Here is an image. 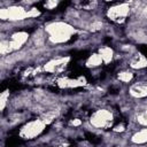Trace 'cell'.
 I'll return each mask as SVG.
<instances>
[{"label": "cell", "instance_id": "obj_10", "mask_svg": "<svg viewBox=\"0 0 147 147\" xmlns=\"http://www.w3.org/2000/svg\"><path fill=\"white\" fill-rule=\"evenodd\" d=\"M57 83L60 87H78V86L85 85V79L84 78H77V79L63 78V79H60Z\"/></svg>", "mask_w": 147, "mask_h": 147}, {"label": "cell", "instance_id": "obj_11", "mask_svg": "<svg viewBox=\"0 0 147 147\" xmlns=\"http://www.w3.org/2000/svg\"><path fill=\"white\" fill-rule=\"evenodd\" d=\"M131 141L136 145H144L147 142V127H144L132 134Z\"/></svg>", "mask_w": 147, "mask_h": 147}, {"label": "cell", "instance_id": "obj_3", "mask_svg": "<svg viewBox=\"0 0 147 147\" xmlns=\"http://www.w3.org/2000/svg\"><path fill=\"white\" fill-rule=\"evenodd\" d=\"M46 125L47 124L42 121V118L30 121L25 125L22 126V129L20 131V136L23 139H33V138L38 137L45 130Z\"/></svg>", "mask_w": 147, "mask_h": 147}, {"label": "cell", "instance_id": "obj_12", "mask_svg": "<svg viewBox=\"0 0 147 147\" xmlns=\"http://www.w3.org/2000/svg\"><path fill=\"white\" fill-rule=\"evenodd\" d=\"M99 55L101 56L103 63H109L111 60H113V56H114V51L108 47V46H103L99 49Z\"/></svg>", "mask_w": 147, "mask_h": 147}, {"label": "cell", "instance_id": "obj_14", "mask_svg": "<svg viewBox=\"0 0 147 147\" xmlns=\"http://www.w3.org/2000/svg\"><path fill=\"white\" fill-rule=\"evenodd\" d=\"M118 79L123 83H130L133 78V72L132 71H129V70H124V71H121L118 72Z\"/></svg>", "mask_w": 147, "mask_h": 147}, {"label": "cell", "instance_id": "obj_18", "mask_svg": "<svg viewBox=\"0 0 147 147\" xmlns=\"http://www.w3.org/2000/svg\"><path fill=\"white\" fill-rule=\"evenodd\" d=\"M101 26H102V23H101V22H99V21H95V22H93V23L91 24V29H92L93 31L101 29Z\"/></svg>", "mask_w": 147, "mask_h": 147}, {"label": "cell", "instance_id": "obj_20", "mask_svg": "<svg viewBox=\"0 0 147 147\" xmlns=\"http://www.w3.org/2000/svg\"><path fill=\"white\" fill-rule=\"evenodd\" d=\"M114 131L115 132H123L124 131V126L123 125H117V126L114 127Z\"/></svg>", "mask_w": 147, "mask_h": 147}, {"label": "cell", "instance_id": "obj_5", "mask_svg": "<svg viewBox=\"0 0 147 147\" xmlns=\"http://www.w3.org/2000/svg\"><path fill=\"white\" fill-rule=\"evenodd\" d=\"M130 10H131V8L127 3H118V5H115V6H113L108 9L107 16L113 22L122 23L129 16Z\"/></svg>", "mask_w": 147, "mask_h": 147}, {"label": "cell", "instance_id": "obj_15", "mask_svg": "<svg viewBox=\"0 0 147 147\" xmlns=\"http://www.w3.org/2000/svg\"><path fill=\"white\" fill-rule=\"evenodd\" d=\"M137 122H138L140 125L147 127V109L144 110L142 113H140V114L137 116Z\"/></svg>", "mask_w": 147, "mask_h": 147}, {"label": "cell", "instance_id": "obj_4", "mask_svg": "<svg viewBox=\"0 0 147 147\" xmlns=\"http://www.w3.org/2000/svg\"><path fill=\"white\" fill-rule=\"evenodd\" d=\"M113 121L114 116L111 111L107 109H99L94 111L90 118V123L96 129H107L113 124Z\"/></svg>", "mask_w": 147, "mask_h": 147}, {"label": "cell", "instance_id": "obj_17", "mask_svg": "<svg viewBox=\"0 0 147 147\" xmlns=\"http://www.w3.org/2000/svg\"><path fill=\"white\" fill-rule=\"evenodd\" d=\"M57 5H59V1H46L44 6H45L47 9H54Z\"/></svg>", "mask_w": 147, "mask_h": 147}, {"label": "cell", "instance_id": "obj_9", "mask_svg": "<svg viewBox=\"0 0 147 147\" xmlns=\"http://www.w3.org/2000/svg\"><path fill=\"white\" fill-rule=\"evenodd\" d=\"M130 67L132 69H144L147 67V57L141 54L138 53L136 55H133L130 60Z\"/></svg>", "mask_w": 147, "mask_h": 147}, {"label": "cell", "instance_id": "obj_6", "mask_svg": "<svg viewBox=\"0 0 147 147\" xmlns=\"http://www.w3.org/2000/svg\"><path fill=\"white\" fill-rule=\"evenodd\" d=\"M29 37L30 36H29V33L26 31H17V32L13 33L10 36V39H8L10 52L17 51L21 47H23L25 45V42L29 40Z\"/></svg>", "mask_w": 147, "mask_h": 147}, {"label": "cell", "instance_id": "obj_1", "mask_svg": "<svg viewBox=\"0 0 147 147\" xmlns=\"http://www.w3.org/2000/svg\"><path fill=\"white\" fill-rule=\"evenodd\" d=\"M45 32L47 33L51 42L64 44L76 34V29L69 23L57 21V22H51L46 24Z\"/></svg>", "mask_w": 147, "mask_h": 147}, {"label": "cell", "instance_id": "obj_13", "mask_svg": "<svg viewBox=\"0 0 147 147\" xmlns=\"http://www.w3.org/2000/svg\"><path fill=\"white\" fill-rule=\"evenodd\" d=\"M102 63H103V61H102L101 56L99 55V53H94V54H92V55L88 56V59L86 60V63L85 64L88 68H96V67L101 65Z\"/></svg>", "mask_w": 147, "mask_h": 147}, {"label": "cell", "instance_id": "obj_19", "mask_svg": "<svg viewBox=\"0 0 147 147\" xmlns=\"http://www.w3.org/2000/svg\"><path fill=\"white\" fill-rule=\"evenodd\" d=\"M80 124H82V121L78 119V118H76V119H74V121L70 122V125H74V126H78V125H80Z\"/></svg>", "mask_w": 147, "mask_h": 147}, {"label": "cell", "instance_id": "obj_2", "mask_svg": "<svg viewBox=\"0 0 147 147\" xmlns=\"http://www.w3.org/2000/svg\"><path fill=\"white\" fill-rule=\"evenodd\" d=\"M40 13L37 9H25L22 6H10L8 8L0 9V18L3 21H22L25 18H32Z\"/></svg>", "mask_w": 147, "mask_h": 147}, {"label": "cell", "instance_id": "obj_8", "mask_svg": "<svg viewBox=\"0 0 147 147\" xmlns=\"http://www.w3.org/2000/svg\"><path fill=\"white\" fill-rule=\"evenodd\" d=\"M131 96L136 99H142L147 96V82H137L132 84L129 88Z\"/></svg>", "mask_w": 147, "mask_h": 147}, {"label": "cell", "instance_id": "obj_7", "mask_svg": "<svg viewBox=\"0 0 147 147\" xmlns=\"http://www.w3.org/2000/svg\"><path fill=\"white\" fill-rule=\"evenodd\" d=\"M69 61H70V57L69 56L53 59V60H51L49 62H47L45 64L44 70L47 71V72H59V71H61L62 69L65 68V65L68 64Z\"/></svg>", "mask_w": 147, "mask_h": 147}, {"label": "cell", "instance_id": "obj_21", "mask_svg": "<svg viewBox=\"0 0 147 147\" xmlns=\"http://www.w3.org/2000/svg\"><path fill=\"white\" fill-rule=\"evenodd\" d=\"M60 147H64V146H60Z\"/></svg>", "mask_w": 147, "mask_h": 147}, {"label": "cell", "instance_id": "obj_16", "mask_svg": "<svg viewBox=\"0 0 147 147\" xmlns=\"http://www.w3.org/2000/svg\"><path fill=\"white\" fill-rule=\"evenodd\" d=\"M8 96H9V91L6 90V91H3V92L1 93V95H0V108H1V110L5 109Z\"/></svg>", "mask_w": 147, "mask_h": 147}]
</instances>
